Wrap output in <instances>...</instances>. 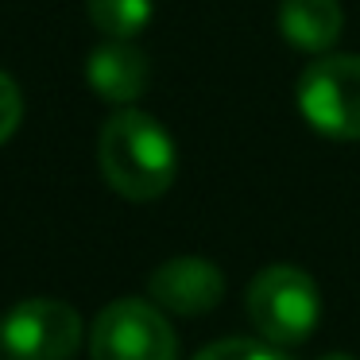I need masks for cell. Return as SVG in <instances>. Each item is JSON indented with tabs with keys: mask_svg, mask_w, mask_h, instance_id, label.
Here are the masks:
<instances>
[{
	"mask_svg": "<svg viewBox=\"0 0 360 360\" xmlns=\"http://www.w3.org/2000/svg\"><path fill=\"white\" fill-rule=\"evenodd\" d=\"M321 360H352V356H345V352H329V356H321Z\"/></svg>",
	"mask_w": 360,
	"mask_h": 360,
	"instance_id": "7c38bea8",
	"label": "cell"
},
{
	"mask_svg": "<svg viewBox=\"0 0 360 360\" xmlns=\"http://www.w3.org/2000/svg\"><path fill=\"white\" fill-rule=\"evenodd\" d=\"M94 360H179V341L163 314L143 298H117L94 321Z\"/></svg>",
	"mask_w": 360,
	"mask_h": 360,
	"instance_id": "277c9868",
	"label": "cell"
},
{
	"mask_svg": "<svg viewBox=\"0 0 360 360\" xmlns=\"http://www.w3.org/2000/svg\"><path fill=\"white\" fill-rule=\"evenodd\" d=\"M97 159L105 182L128 202H155L179 171L171 132L140 109H120L105 120Z\"/></svg>",
	"mask_w": 360,
	"mask_h": 360,
	"instance_id": "6da1fadb",
	"label": "cell"
},
{
	"mask_svg": "<svg viewBox=\"0 0 360 360\" xmlns=\"http://www.w3.org/2000/svg\"><path fill=\"white\" fill-rule=\"evenodd\" d=\"M279 27H283V39L295 51L321 55L341 39L345 16L337 0H283Z\"/></svg>",
	"mask_w": 360,
	"mask_h": 360,
	"instance_id": "ba28073f",
	"label": "cell"
},
{
	"mask_svg": "<svg viewBox=\"0 0 360 360\" xmlns=\"http://www.w3.org/2000/svg\"><path fill=\"white\" fill-rule=\"evenodd\" d=\"M20 117H24V97H20V86L0 70V143L20 128Z\"/></svg>",
	"mask_w": 360,
	"mask_h": 360,
	"instance_id": "8fae6325",
	"label": "cell"
},
{
	"mask_svg": "<svg viewBox=\"0 0 360 360\" xmlns=\"http://www.w3.org/2000/svg\"><path fill=\"white\" fill-rule=\"evenodd\" d=\"M298 112L329 140H360V55H326L298 82Z\"/></svg>",
	"mask_w": 360,
	"mask_h": 360,
	"instance_id": "3957f363",
	"label": "cell"
},
{
	"mask_svg": "<svg viewBox=\"0 0 360 360\" xmlns=\"http://www.w3.org/2000/svg\"><path fill=\"white\" fill-rule=\"evenodd\" d=\"M194 360H287V356H283V352H275L271 345L229 337V341H217V345H210L205 352H198Z\"/></svg>",
	"mask_w": 360,
	"mask_h": 360,
	"instance_id": "30bf717a",
	"label": "cell"
},
{
	"mask_svg": "<svg viewBox=\"0 0 360 360\" xmlns=\"http://www.w3.org/2000/svg\"><path fill=\"white\" fill-rule=\"evenodd\" d=\"M82 345V318L63 298H27L0 321V349L12 360H70Z\"/></svg>",
	"mask_w": 360,
	"mask_h": 360,
	"instance_id": "5b68a950",
	"label": "cell"
},
{
	"mask_svg": "<svg viewBox=\"0 0 360 360\" xmlns=\"http://www.w3.org/2000/svg\"><path fill=\"white\" fill-rule=\"evenodd\" d=\"M151 298L171 314L198 318V314H210L225 298V275L217 271V264H210L202 256L167 259L151 275Z\"/></svg>",
	"mask_w": 360,
	"mask_h": 360,
	"instance_id": "8992f818",
	"label": "cell"
},
{
	"mask_svg": "<svg viewBox=\"0 0 360 360\" xmlns=\"http://www.w3.org/2000/svg\"><path fill=\"white\" fill-rule=\"evenodd\" d=\"M248 318L271 345H302L321 318L318 287L298 267H264L248 287Z\"/></svg>",
	"mask_w": 360,
	"mask_h": 360,
	"instance_id": "7a4b0ae2",
	"label": "cell"
},
{
	"mask_svg": "<svg viewBox=\"0 0 360 360\" xmlns=\"http://www.w3.org/2000/svg\"><path fill=\"white\" fill-rule=\"evenodd\" d=\"M86 8L105 39H136L151 20V0H86Z\"/></svg>",
	"mask_w": 360,
	"mask_h": 360,
	"instance_id": "9c48e42d",
	"label": "cell"
},
{
	"mask_svg": "<svg viewBox=\"0 0 360 360\" xmlns=\"http://www.w3.org/2000/svg\"><path fill=\"white\" fill-rule=\"evenodd\" d=\"M86 78L105 101L112 105H132L148 89V58L132 39H105L89 55Z\"/></svg>",
	"mask_w": 360,
	"mask_h": 360,
	"instance_id": "52a82bcc",
	"label": "cell"
}]
</instances>
